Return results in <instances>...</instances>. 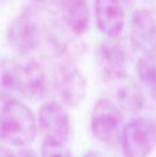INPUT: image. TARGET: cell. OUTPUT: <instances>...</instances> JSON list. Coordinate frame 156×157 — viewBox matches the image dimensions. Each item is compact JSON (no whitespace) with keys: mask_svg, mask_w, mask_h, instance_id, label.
Masks as SVG:
<instances>
[{"mask_svg":"<svg viewBox=\"0 0 156 157\" xmlns=\"http://www.w3.org/2000/svg\"><path fill=\"white\" fill-rule=\"evenodd\" d=\"M0 89L39 101L46 92V76L43 67L33 59L9 62L0 68Z\"/></svg>","mask_w":156,"mask_h":157,"instance_id":"cell-1","label":"cell"},{"mask_svg":"<svg viewBox=\"0 0 156 157\" xmlns=\"http://www.w3.org/2000/svg\"><path fill=\"white\" fill-rule=\"evenodd\" d=\"M36 136L33 112L17 99H11L0 111V139L14 147H27Z\"/></svg>","mask_w":156,"mask_h":157,"instance_id":"cell-2","label":"cell"},{"mask_svg":"<svg viewBox=\"0 0 156 157\" xmlns=\"http://www.w3.org/2000/svg\"><path fill=\"white\" fill-rule=\"evenodd\" d=\"M125 157H149L156 149V122L150 118H135L121 130Z\"/></svg>","mask_w":156,"mask_h":157,"instance_id":"cell-3","label":"cell"},{"mask_svg":"<svg viewBox=\"0 0 156 157\" xmlns=\"http://www.w3.org/2000/svg\"><path fill=\"white\" fill-rule=\"evenodd\" d=\"M123 123L122 110L108 98H101L94 105L91 114V130L97 140L111 143L119 135Z\"/></svg>","mask_w":156,"mask_h":157,"instance_id":"cell-4","label":"cell"},{"mask_svg":"<svg viewBox=\"0 0 156 157\" xmlns=\"http://www.w3.org/2000/svg\"><path fill=\"white\" fill-rule=\"evenodd\" d=\"M55 88L65 106L78 107L85 99L87 81L83 74L72 64H61L55 73Z\"/></svg>","mask_w":156,"mask_h":157,"instance_id":"cell-5","label":"cell"},{"mask_svg":"<svg viewBox=\"0 0 156 157\" xmlns=\"http://www.w3.org/2000/svg\"><path fill=\"white\" fill-rule=\"evenodd\" d=\"M129 40L143 56H156V19L146 9L134 12L129 24Z\"/></svg>","mask_w":156,"mask_h":157,"instance_id":"cell-6","label":"cell"},{"mask_svg":"<svg viewBox=\"0 0 156 157\" xmlns=\"http://www.w3.org/2000/svg\"><path fill=\"white\" fill-rule=\"evenodd\" d=\"M39 123L45 140L65 144L70 135V120L60 103L48 101L44 104L39 112Z\"/></svg>","mask_w":156,"mask_h":157,"instance_id":"cell-7","label":"cell"},{"mask_svg":"<svg viewBox=\"0 0 156 157\" xmlns=\"http://www.w3.org/2000/svg\"><path fill=\"white\" fill-rule=\"evenodd\" d=\"M39 39V27L30 15H19L9 26V45L17 54L27 55L31 52L38 46Z\"/></svg>","mask_w":156,"mask_h":157,"instance_id":"cell-8","label":"cell"},{"mask_svg":"<svg viewBox=\"0 0 156 157\" xmlns=\"http://www.w3.org/2000/svg\"><path fill=\"white\" fill-rule=\"evenodd\" d=\"M97 60L103 75L109 82H115L127 76L126 52L117 42L103 43L98 49Z\"/></svg>","mask_w":156,"mask_h":157,"instance_id":"cell-9","label":"cell"},{"mask_svg":"<svg viewBox=\"0 0 156 157\" xmlns=\"http://www.w3.org/2000/svg\"><path fill=\"white\" fill-rule=\"evenodd\" d=\"M95 18L98 29L116 39L124 28L125 12L121 0H95Z\"/></svg>","mask_w":156,"mask_h":157,"instance_id":"cell-10","label":"cell"},{"mask_svg":"<svg viewBox=\"0 0 156 157\" xmlns=\"http://www.w3.org/2000/svg\"><path fill=\"white\" fill-rule=\"evenodd\" d=\"M113 86V97L121 110L136 113L143 107L144 99L140 87L128 77L111 82Z\"/></svg>","mask_w":156,"mask_h":157,"instance_id":"cell-11","label":"cell"},{"mask_svg":"<svg viewBox=\"0 0 156 157\" xmlns=\"http://www.w3.org/2000/svg\"><path fill=\"white\" fill-rule=\"evenodd\" d=\"M61 15L67 26L76 34H83L89 28L90 12L86 0H60Z\"/></svg>","mask_w":156,"mask_h":157,"instance_id":"cell-12","label":"cell"},{"mask_svg":"<svg viewBox=\"0 0 156 157\" xmlns=\"http://www.w3.org/2000/svg\"><path fill=\"white\" fill-rule=\"evenodd\" d=\"M137 72L148 93L156 101V56H142L138 61Z\"/></svg>","mask_w":156,"mask_h":157,"instance_id":"cell-13","label":"cell"},{"mask_svg":"<svg viewBox=\"0 0 156 157\" xmlns=\"http://www.w3.org/2000/svg\"><path fill=\"white\" fill-rule=\"evenodd\" d=\"M42 157H72L64 143L45 140L42 145Z\"/></svg>","mask_w":156,"mask_h":157,"instance_id":"cell-14","label":"cell"},{"mask_svg":"<svg viewBox=\"0 0 156 157\" xmlns=\"http://www.w3.org/2000/svg\"><path fill=\"white\" fill-rule=\"evenodd\" d=\"M0 157H17V153L10 151L6 147H0Z\"/></svg>","mask_w":156,"mask_h":157,"instance_id":"cell-15","label":"cell"},{"mask_svg":"<svg viewBox=\"0 0 156 157\" xmlns=\"http://www.w3.org/2000/svg\"><path fill=\"white\" fill-rule=\"evenodd\" d=\"M82 157H105V156L102 153H100V152L91 151V152H88L87 154H85Z\"/></svg>","mask_w":156,"mask_h":157,"instance_id":"cell-16","label":"cell"},{"mask_svg":"<svg viewBox=\"0 0 156 157\" xmlns=\"http://www.w3.org/2000/svg\"><path fill=\"white\" fill-rule=\"evenodd\" d=\"M17 157H36L33 153L28 151H21L17 153Z\"/></svg>","mask_w":156,"mask_h":157,"instance_id":"cell-17","label":"cell"},{"mask_svg":"<svg viewBox=\"0 0 156 157\" xmlns=\"http://www.w3.org/2000/svg\"><path fill=\"white\" fill-rule=\"evenodd\" d=\"M33 1L38 2V3H48V2H51L52 0H33Z\"/></svg>","mask_w":156,"mask_h":157,"instance_id":"cell-18","label":"cell"}]
</instances>
